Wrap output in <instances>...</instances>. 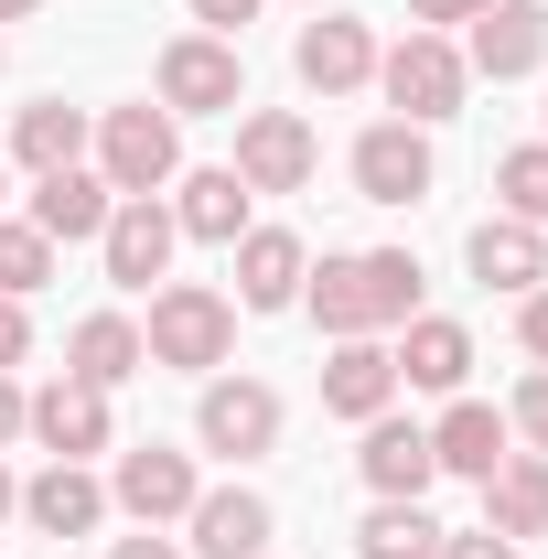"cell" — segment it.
Instances as JSON below:
<instances>
[{"mask_svg":"<svg viewBox=\"0 0 548 559\" xmlns=\"http://www.w3.org/2000/svg\"><path fill=\"white\" fill-rule=\"evenodd\" d=\"M301 301H312V323L323 334H398L419 312V259L409 248H334L323 270L301 280Z\"/></svg>","mask_w":548,"mask_h":559,"instance_id":"6da1fadb","label":"cell"},{"mask_svg":"<svg viewBox=\"0 0 548 559\" xmlns=\"http://www.w3.org/2000/svg\"><path fill=\"white\" fill-rule=\"evenodd\" d=\"M140 355L172 366V377H215L237 355V301L205 290V280H162L151 290V323H140Z\"/></svg>","mask_w":548,"mask_h":559,"instance_id":"7a4b0ae2","label":"cell"},{"mask_svg":"<svg viewBox=\"0 0 548 559\" xmlns=\"http://www.w3.org/2000/svg\"><path fill=\"white\" fill-rule=\"evenodd\" d=\"M377 86H388V108H398L409 130H441V119H463L474 66H463V44H452V33H398V44L377 55Z\"/></svg>","mask_w":548,"mask_h":559,"instance_id":"3957f363","label":"cell"},{"mask_svg":"<svg viewBox=\"0 0 548 559\" xmlns=\"http://www.w3.org/2000/svg\"><path fill=\"white\" fill-rule=\"evenodd\" d=\"M86 151H97V183H108V194H162V183L183 173V119L151 108V97H140V108H97V140H86Z\"/></svg>","mask_w":548,"mask_h":559,"instance_id":"277c9868","label":"cell"},{"mask_svg":"<svg viewBox=\"0 0 548 559\" xmlns=\"http://www.w3.org/2000/svg\"><path fill=\"white\" fill-rule=\"evenodd\" d=\"M151 86H162L172 119H237V108H248V66H237L226 33H172L162 66H151Z\"/></svg>","mask_w":548,"mask_h":559,"instance_id":"5b68a950","label":"cell"},{"mask_svg":"<svg viewBox=\"0 0 548 559\" xmlns=\"http://www.w3.org/2000/svg\"><path fill=\"white\" fill-rule=\"evenodd\" d=\"M279 430H290V409H279L270 377H205V399H194V441L205 452L259 463V452H279Z\"/></svg>","mask_w":548,"mask_h":559,"instance_id":"8992f818","label":"cell"},{"mask_svg":"<svg viewBox=\"0 0 548 559\" xmlns=\"http://www.w3.org/2000/svg\"><path fill=\"white\" fill-rule=\"evenodd\" d=\"M248 194H301L312 173H323V140H312V119L301 108H248L237 119V162H226Z\"/></svg>","mask_w":548,"mask_h":559,"instance_id":"52a82bcc","label":"cell"},{"mask_svg":"<svg viewBox=\"0 0 548 559\" xmlns=\"http://www.w3.org/2000/svg\"><path fill=\"white\" fill-rule=\"evenodd\" d=\"M194 495H205V474H194V452H172V441H130L119 474H108V506H119L130 527H183Z\"/></svg>","mask_w":548,"mask_h":559,"instance_id":"ba28073f","label":"cell"},{"mask_svg":"<svg viewBox=\"0 0 548 559\" xmlns=\"http://www.w3.org/2000/svg\"><path fill=\"white\" fill-rule=\"evenodd\" d=\"M172 248H183V226H172V205H162V194H119V205H108V226H97V259H108V280H119V290H151V280L172 270Z\"/></svg>","mask_w":548,"mask_h":559,"instance_id":"9c48e42d","label":"cell"},{"mask_svg":"<svg viewBox=\"0 0 548 559\" xmlns=\"http://www.w3.org/2000/svg\"><path fill=\"white\" fill-rule=\"evenodd\" d=\"M430 183H441L430 130H409V119H377V130L355 140V194H366V205H419Z\"/></svg>","mask_w":548,"mask_h":559,"instance_id":"30bf717a","label":"cell"},{"mask_svg":"<svg viewBox=\"0 0 548 559\" xmlns=\"http://www.w3.org/2000/svg\"><path fill=\"white\" fill-rule=\"evenodd\" d=\"M290 66H301L312 97H355V86H377V33L355 11H312L301 44H290Z\"/></svg>","mask_w":548,"mask_h":559,"instance_id":"8fae6325","label":"cell"},{"mask_svg":"<svg viewBox=\"0 0 548 559\" xmlns=\"http://www.w3.org/2000/svg\"><path fill=\"white\" fill-rule=\"evenodd\" d=\"M270 538H279V516H270V495H248V485H205L194 516H183L194 559H270Z\"/></svg>","mask_w":548,"mask_h":559,"instance_id":"7c38bea8","label":"cell"},{"mask_svg":"<svg viewBox=\"0 0 548 559\" xmlns=\"http://www.w3.org/2000/svg\"><path fill=\"white\" fill-rule=\"evenodd\" d=\"M22 430H33V441H44L55 463H86V452H108V441H119V419H108V388H75V377L33 388Z\"/></svg>","mask_w":548,"mask_h":559,"instance_id":"4fadbf2b","label":"cell"},{"mask_svg":"<svg viewBox=\"0 0 548 559\" xmlns=\"http://www.w3.org/2000/svg\"><path fill=\"white\" fill-rule=\"evenodd\" d=\"M463 270H474L484 290H505V301H527V290H548V226H527V215H484L474 237H463Z\"/></svg>","mask_w":548,"mask_h":559,"instance_id":"5bb4252c","label":"cell"},{"mask_svg":"<svg viewBox=\"0 0 548 559\" xmlns=\"http://www.w3.org/2000/svg\"><path fill=\"white\" fill-rule=\"evenodd\" d=\"M463 66L495 75V86L538 75V66H548V0H495V11H474V44H463Z\"/></svg>","mask_w":548,"mask_h":559,"instance_id":"9a60e30c","label":"cell"},{"mask_svg":"<svg viewBox=\"0 0 548 559\" xmlns=\"http://www.w3.org/2000/svg\"><path fill=\"white\" fill-rule=\"evenodd\" d=\"M226 259H237V312H290L301 280H312V248H301L290 226H248Z\"/></svg>","mask_w":548,"mask_h":559,"instance_id":"2e32d148","label":"cell"},{"mask_svg":"<svg viewBox=\"0 0 548 559\" xmlns=\"http://www.w3.org/2000/svg\"><path fill=\"white\" fill-rule=\"evenodd\" d=\"M388 366H398V388L463 399V377H474V334H463L452 312H409V323H398V345H388Z\"/></svg>","mask_w":548,"mask_h":559,"instance_id":"e0dca14e","label":"cell"},{"mask_svg":"<svg viewBox=\"0 0 548 559\" xmlns=\"http://www.w3.org/2000/svg\"><path fill=\"white\" fill-rule=\"evenodd\" d=\"M22 516H33L44 538H97L119 506H108V485H97L86 463H44V474L22 485Z\"/></svg>","mask_w":548,"mask_h":559,"instance_id":"ac0fdd59","label":"cell"},{"mask_svg":"<svg viewBox=\"0 0 548 559\" xmlns=\"http://www.w3.org/2000/svg\"><path fill=\"white\" fill-rule=\"evenodd\" d=\"M86 140H97V119H86V108H65V97H33V108L11 119V151H0V162H22V173L44 183V173H75V162H86Z\"/></svg>","mask_w":548,"mask_h":559,"instance_id":"d6986e66","label":"cell"},{"mask_svg":"<svg viewBox=\"0 0 548 559\" xmlns=\"http://www.w3.org/2000/svg\"><path fill=\"white\" fill-rule=\"evenodd\" d=\"M505 452H516V430H505V409H484V399H452V409L430 419V463L463 474V485H484Z\"/></svg>","mask_w":548,"mask_h":559,"instance_id":"ffe728a7","label":"cell"},{"mask_svg":"<svg viewBox=\"0 0 548 559\" xmlns=\"http://www.w3.org/2000/svg\"><path fill=\"white\" fill-rule=\"evenodd\" d=\"M355 463H366V485H377V495H409V506L441 485V463H430V430H419V419H398V409L366 419V452H355Z\"/></svg>","mask_w":548,"mask_h":559,"instance_id":"44dd1931","label":"cell"},{"mask_svg":"<svg viewBox=\"0 0 548 559\" xmlns=\"http://www.w3.org/2000/svg\"><path fill=\"white\" fill-rule=\"evenodd\" d=\"M398 399V366H388V334H344L334 355H323V409L334 419H377Z\"/></svg>","mask_w":548,"mask_h":559,"instance_id":"7402d4cb","label":"cell"},{"mask_svg":"<svg viewBox=\"0 0 548 559\" xmlns=\"http://www.w3.org/2000/svg\"><path fill=\"white\" fill-rule=\"evenodd\" d=\"M484 527L495 538H548V452H505L495 474H484Z\"/></svg>","mask_w":548,"mask_h":559,"instance_id":"603a6c76","label":"cell"},{"mask_svg":"<svg viewBox=\"0 0 548 559\" xmlns=\"http://www.w3.org/2000/svg\"><path fill=\"white\" fill-rule=\"evenodd\" d=\"M172 226H183V237H205V248H237V237H248V183H237L226 162L172 173Z\"/></svg>","mask_w":548,"mask_h":559,"instance_id":"cb8c5ba5","label":"cell"},{"mask_svg":"<svg viewBox=\"0 0 548 559\" xmlns=\"http://www.w3.org/2000/svg\"><path fill=\"white\" fill-rule=\"evenodd\" d=\"M140 366H151V355H140L130 312H86V323L65 334V377H75V388H130Z\"/></svg>","mask_w":548,"mask_h":559,"instance_id":"d4e9b609","label":"cell"},{"mask_svg":"<svg viewBox=\"0 0 548 559\" xmlns=\"http://www.w3.org/2000/svg\"><path fill=\"white\" fill-rule=\"evenodd\" d=\"M108 205H119V194H108V183H97L86 162H75V173H44V183H33V226H44L55 248L97 237V226H108Z\"/></svg>","mask_w":548,"mask_h":559,"instance_id":"484cf974","label":"cell"},{"mask_svg":"<svg viewBox=\"0 0 548 559\" xmlns=\"http://www.w3.org/2000/svg\"><path fill=\"white\" fill-rule=\"evenodd\" d=\"M355 549L366 559H441V527H430V506H409V495H377L366 527H355Z\"/></svg>","mask_w":548,"mask_h":559,"instance_id":"4316f807","label":"cell"},{"mask_svg":"<svg viewBox=\"0 0 548 559\" xmlns=\"http://www.w3.org/2000/svg\"><path fill=\"white\" fill-rule=\"evenodd\" d=\"M44 280H55V237H44L33 215H0V290H11V301H33Z\"/></svg>","mask_w":548,"mask_h":559,"instance_id":"83f0119b","label":"cell"},{"mask_svg":"<svg viewBox=\"0 0 548 559\" xmlns=\"http://www.w3.org/2000/svg\"><path fill=\"white\" fill-rule=\"evenodd\" d=\"M495 205L527 215V226H548V140H527V151H505V162H495Z\"/></svg>","mask_w":548,"mask_h":559,"instance_id":"f1b7e54d","label":"cell"},{"mask_svg":"<svg viewBox=\"0 0 548 559\" xmlns=\"http://www.w3.org/2000/svg\"><path fill=\"white\" fill-rule=\"evenodd\" d=\"M505 430H516L527 452H548V366L527 377V388H516V399H505Z\"/></svg>","mask_w":548,"mask_h":559,"instance_id":"f546056e","label":"cell"},{"mask_svg":"<svg viewBox=\"0 0 548 559\" xmlns=\"http://www.w3.org/2000/svg\"><path fill=\"white\" fill-rule=\"evenodd\" d=\"M22 355H33V301H11V290H0V377H11Z\"/></svg>","mask_w":548,"mask_h":559,"instance_id":"4dcf8cb0","label":"cell"},{"mask_svg":"<svg viewBox=\"0 0 548 559\" xmlns=\"http://www.w3.org/2000/svg\"><path fill=\"white\" fill-rule=\"evenodd\" d=\"M495 0H409V33H452V22H474Z\"/></svg>","mask_w":548,"mask_h":559,"instance_id":"1f68e13d","label":"cell"},{"mask_svg":"<svg viewBox=\"0 0 548 559\" xmlns=\"http://www.w3.org/2000/svg\"><path fill=\"white\" fill-rule=\"evenodd\" d=\"M441 559H516V538H495V527H463V538H452V527H441Z\"/></svg>","mask_w":548,"mask_h":559,"instance_id":"d6a6232c","label":"cell"},{"mask_svg":"<svg viewBox=\"0 0 548 559\" xmlns=\"http://www.w3.org/2000/svg\"><path fill=\"white\" fill-rule=\"evenodd\" d=\"M516 345L548 366V290H527V301H516Z\"/></svg>","mask_w":548,"mask_h":559,"instance_id":"836d02e7","label":"cell"},{"mask_svg":"<svg viewBox=\"0 0 548 559\" xmlns=\"http://www.w3.org/2000/svg\"><path fill=\"white\" fill-rule=\"evenodd\" d=\"M108 559H194L183 538H162V527H140V538H108Z\"/></svg>","mask_w":548,"mask_h":559,"instance_id":"e575fe53","label":"cell"},{"mask_svg":"<svg viewBox=\"0 0 548 559\" xmlns=\"http://www.w3.org/2000/svg\"><path fill=\"white\" fill-rule=\"evenodd\" d=\"M194 22H205V33H226V44H237V22H259V0H194Z\"/></svg>","mask_w":548,"mask_h":559,"instance_id":"d590c367","label":"cell"},{"mask_svg":"<svg viewBox=\"0 0 548 559\" xmlns=\"http://www.w3.org/2000/svg\"><path fill=\"white\" fill-rule=\"evenodd\" d=\"M22 409H33V399H22V377H0V441H22Z\"/></svg>","mask_w":548,"mask_h":559,"instance_id":"8d00e7d4","label":"cell"},{"mask_svg":"<svg viewBox=\"0 0 548 559\" xmlns=\"http://www.w3.org/2000/svg\"><path fill=\"white\" fill-rule=\"evenodd\" d=\"M0 516H22V485H11V463H0Z\"/></svg>","mask_w":548,"mask_h":559,"instance_id":"74e56055","label":"cell"},{"mask_svg":"<svg viewBox=\"0 0 548 559\" xmlns=\"http://www.w3.org/2000/svg\"><path fill=\"white\" fill-rule=\"evenodd\" d=\"M33 11H44V0H0V22H33Z\"/></svg>","mask_w":548,"mask_h":559,"instance_id":"f35d334b","label":"cell"},{"mask_svg":"<svg viewBox=\"0 0 548 559\" xmlns=\"http://www.w3.org/2000/svg\"><path fill=\"white\" fill-rule=\"evenodd\" d=\"M0 205H11V162H0Z\"/></svg>","mask_w":548,"mask_h":559,"instance_id":"ab89813d","label":"cell"},{"mask_svg":"<svg viewBox=\"0 0 548 559\" xmlns=\"http://www.w3.org/2000/svg\"><path fill=\"white\" fill-rule=\"evenodd\" d=\"M312 11H323V0H312Z\"/></svg>","mask_w":548,"mask_h":559,"instance_id":"60d3db41","label":"cell"}]
</instances>
